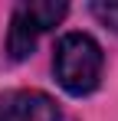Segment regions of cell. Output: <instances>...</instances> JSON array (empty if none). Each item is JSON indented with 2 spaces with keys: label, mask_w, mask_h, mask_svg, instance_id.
I'll use <instances>...</instances> for the list:
<instances>
[{
  "label": "cell",
  "mask_w": 118,
  "mask_h": 121,
  "mask_svg": "<svg viewBox=\"0 0 118 121\" xmlns=\"http://www.w3.org/2000/svg\"><path fill=\"white\" fill-rule=\"evenodd\" d=\"M102 69H105V56L89 33H62L53 52V72L62 92H69L72 98L92 95L102 82Z\"/></svg>",
  "instance_id": "obj_1"
},
{
  "label": "cell",
  "mask_w": 118,
  "mask_h": 121,
  "mask_svg": "<svg viewBox=\"0 0 118 121\" xmlns=\"http://www.w3.org/2000/svg\"><path fill=\"white\" fill-rule=\"evenodd\" d=\"M69 13L66 3H56V0H26V3H17L13 13H10V30H7V56L13 62L33 56L36 49V39L53 30L62 17Z\"/></svg>",
  "instance_id": "obj_2"
},
{
  "label": "cell",
  "mask_w": 118,
  "mask_h": 121,
  "mask_svg": "<svg viewBox=\"0 0 118 121\" xmlns=\"http://www.w3.org/2000/svg\"><path fill=\"white\" fill-rule=\"evenodd\" d=\"M0 121H62V111L49 92L13 88L0 95Z\"/></svg>",
  "instance_id": "obj_3"
},
{
  "label": "cell",
  "mask_w": 118,
  "mask_h": 121,
  "mask_svg": "<svg viewBox=\"0 0 118 121\" xmlns=\"http://www.w3.org/2000/svg\"><path fill=\"white\" fill-rule=\"evenodd\" d=\"M89 10L98 23H105L112 33H118V3H92Z\"/></svg>",
  "instance_id": "obj_4"
}]
</instances>
